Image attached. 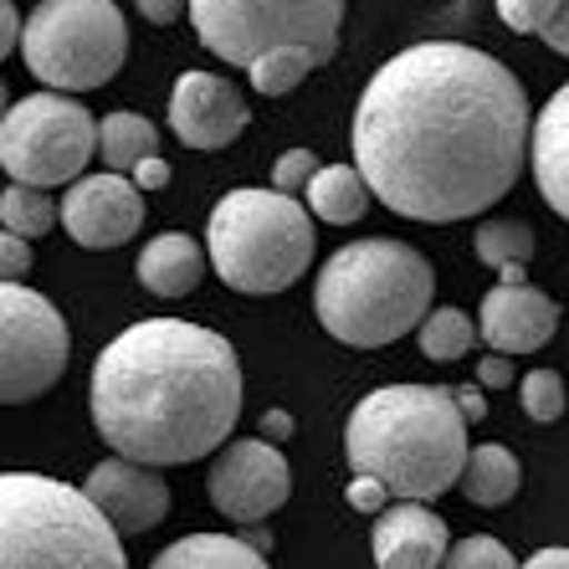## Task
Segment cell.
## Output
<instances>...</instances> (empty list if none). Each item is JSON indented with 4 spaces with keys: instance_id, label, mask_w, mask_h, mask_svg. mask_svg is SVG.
Here are the masks:
<instances>
[{
    "instance_id": "cell-24",
    "label": "cell",
    "mask_w": 569,
    "mask_h": 569,
    "mask_svg": "<svg viewBox=\"0 0 569 569\" xmlns=\"http://www.w3.org/2000/svg\"><path fill=\"white\" fill-rule=\"evenodd\" d=\"M0 221L16 237H47L57 226V200L37 186H11L0 196Z\"/></svg>"
},
{
    "instance_id": "cell-4",
    "label": "cell",
    "mask_w": 569,
    "mask_h": 569,
    "mask_svg": "<svg viewBox=\"0 0 569 569\" xmlns=\"http://www.w3.org/2000/svg\"><path fill=\"white\" fill-rule=\"evenodd\" d=\"M437 272L416 247L390 237L349 241L323 262L313 288L318 323L349 349H380L421 329Z\"/></svg>"
},
{
    "instance_id": "cell-26",
    "label": "cell",
    "mask_w": 569,
    "mask_h": 569,
    "mask_svg": "<svg viewBox=\"0 0 569 569\" xmlns=\"http://www.w3.org/2000/svg\"><path fill=\"white\" fill-rule=\"evenodd\" d=\"M313 67H318L313 52H303V47H282V52H267L262 62L247 72V78H252V88L262 98H282V93H292V88H298Z\"/></svg>"
},
{
    "instance_id": "cell-12",
    "label": "cell",
    "mask_w": 569,
    "mask_h": 569,
    "mask_svg": "<svg viewBox=\"0 0 569 569\" xmlns=\"http://www.w3.org/2000/svg\"><path fill=\"white\" fill-rule=\"evenodd\" d=\"M62 226L67 237L88 247V252L123 247L144 226V190L123 180V174H82L62 196Z\"/></svg>"
},
{
    "instance_id": "cell-29",
    "label": "cell",
    "mask_w": 569,
    "mask_h": 569,
    "mask_svg": "<svg viewBox=\"0 0 569 569\" xmlns=\"http://www.w3.org/2000/svg\"><path fill=\"white\" fill-rule=\"evenodd\" d=\"M498 16H503L513 31H533V37H543L549 21L559 16V0H498Z\"/></svg>"
},
{
    "instance_id": "cell-10",
    "label": "cell",
    "mask_w": 569,
    "mask_h": 569,
    "mask_svg": "<svg viewBox=\"0 0 569 569\" xmlns=\"http://www.w3.org/2000/svg\"><path fill=\"white\" fill-rule=\"evenodd\" d=\"M72 339L52 298L31 292L27 282H0V396L6 406L47 396L67 375Z\"/></svg>"
},
{
    "instance_id": "cell-1",
    "label": "cell",
    "mask_w": 569,
    "mask_h": 569,
    "mask_svg": "<svg viewBox=\"0 0 569 569\" xmlns=\"http://www.w3.org/2000/svg\"><path fill=\"white\" fill-rule=\"evenodd\" d=\"M533 113L523 82L462 41H421L375 72L355 108V164L411 221H467L523 174Z\"/></svg>"
},
{
    "instance_id": "cell-31",
    "label": "cell",
    "mask_w": 569,
    "mask_h": 569,
    "mask_svg": "<svg viewBox=\"0 0 569 569\" xmlns=\"http://www.w3.org/2000/svg\"><path fill=\"white\" fill-rule=\"evenodd\" d=\"M390 498H396V492L385 488L380 477H365V472H355V477H349V508H355V513H365V518H380L385 508H390Z\"/></svg>"
},
{
    "instance_id": "cell-9",
    "label": "cell",
    "mask_w": 569,
    "mask_h": 569,
    "mask_svg": "<svg viewBox=\"0 0 569 569\" xmlns=\"http://www.w3.org/2000/svg\"><path fill=\"white\" fill-rule=\"evenodd\" d=\"M103 149V123L67 93H31L6 108L0 123V164L11 186H78L88 159Z\"/></svg>"
},
{
    "instance_id": "cell-18",
    "label": "cell",
    "mask_w": 569,
    "mask_h": 569,
    "mask_svg": "<svg viewBox=\"0 0 569 569\" xmlns=\"http://www.w3.org/2000/svg\"><path fill=\"white\" fill-rule=\"evenodd\" d=\"M200 278H206V252L186 231H164L139 252V282L154 298H186L200 288Z\"/></svg>"
},
{
    "instance_id": "cell-22",
    "label": "cell",
    "mask_w": 569,
    "mask_h": 569,
    "mask_svg": "<svg viewBox=\"0 0 569 569\" xmlns=\"http://www.w3.org/2000/svg\"><path fill=\"white\" fill-rule=\"evenodd\" d=\"M154 154H159V133L144 113L119 108V113H108L103 119V164L113 174H123V170L133 174L144 159H154Z\"/></svg>"
},
{
    "instance_id": "cell-27",
    "label": "cell",
    "mask_w": 569,
    "mask_h": 569,
    "mask_svg": "<svg viewBox=\"0 0 569 569\" xmlns=\"http://www.w3.org/2000/svg\"><path fill=\"white\" fill-rule=\"evenodd\" d=\"M518 396H523V411L533 421H559L565 416V380L555 370H529L523 385H518Z\"/></svg>"
},
{
    "instance_id": "cell-8",
    "label": "cell",
    "mask_w": 569,
    "mask_h": 569,
    "mask_svg": "<svg viewBox=\"0 0 569 569\" xmlns=\"http://www.w3.org/2000/svg\"><path fill=\"white\" fill-rule=\"evenodd\" d=\"M21 57L52 93H88L123 67L129 27L113 0H41L27 21Z\"/></svg>"
},
{
    "instance_id": "cell-20",
    "label": "cell",
    "mask_w": 569,
    "mask_h": 569,
    "mask_svg": "<svg viewBox=\"0 0 569 569\" xmlns=\"http://www.w3.org/2000/svg\"><path fill=\"white\" fill-rule=\"evenodd\" d=\"M370 180L359 174V164H323V170L308 180V211L329 226H349L370 211Z\"/></svg>"
},
{
    "instance_id": "cell-19",
    "label": "cell",
    "mask_w": 569,
    "mask_h": 569,
    "mask_svg": "<svg viewBox=\"0 0 569 569\" xmlns=\"http://www.w3.org/2000/svg\"><path fill=\"white\" fill-rule=\"evenodd\" d=\"M149 569H267V555H257L241 533H186Z\"/></svg>"
},
{
    "instance_id": "cell-17",
    "label": "cell",
    "mask_w": 569,
    "mask_h": 569,
    "mask_svg": "<svg viewBox=\"0 0 569 569\" xmlns=\"http://www.w3.org/2000/svg\"><path fill=\"white\" fill-rule=\"evenodd\" d=\"M533 180H539V196L549 200V211L569 221V82L559 88L543 113L533 119Z\"/></svg>"
},
{
    "instance_id": "cell-6",
    "label": "cell",
    "mask_w": 569,
    "mask_h": 569,
    "mask_svg": "<svg viewBox=\"0 0 569 569\" xmlns=\"http://www.w3.org/2000/svg\"><path fill=\"white\" fill-rule=\"evenodd\" d=\"M211 267L237 292H282L308 272L318 231L288 190H226L206 221Z\"/></svg>"
},
{
    "instance_id": "cell-25",
    "label": "cell",
    "mask_w": 569,
    "mask_h": 569,
    "mask_svg": "<svg viewBox=\"0 0 569 569\" xmlns=\"http://www.w3.org/2000/svg\"><path fill=\"white\" fill-rule=\"evenodd\" d=\"M477 257L488 267H529V257H533V231L523 221H482L477 226Z\"/></svg>"
},
{
    "instance_id": "cell-7",
    "label": "cell",
    "mask_w": 569,
    "mask_h": 569,
    "mask_svg": "<svg viewBox=\"0 0 569 569\" xmlns=\"http://www.w3.org/2000/svg\"><path fill=\"white\" fill-rule=\"evenodd\" d=\"M190 21L206 52H216L226 67L252 72L267 52L282 47H303L323 67L339 52L345 0H190Z\"/></svg>"
},
{
    "instance_id": "cell-34",
    "label": "cell",
    "mask_w": 569,
    "mask_h": 569,
    "mask_svg": "<svg viewBox=\"0 0 569 569\" xmlns=\"http://www.w3.org/2000/svg\"><path fill=\"white\" fill-rule=\"evenodd\" d=\"M133 6H139V16L154 21V27H170V21H180V16L190 11V0H133Z\"/></svg>"
},
{
    "instance_id": "cell-21",
    "label": "cell",
    "mask_w": 569,
    "mask_h": 569,
    "mask_svg": "<svg viewBox=\"0 0 569 569\" xmlns=\"http://www.w3.org/2000/svg\"><path fill=\"white\" fill-rule=\"evenodd\" d=\"M518 488H523V467H518V457L503 447V441L472 447V462H467L462 492L472 498L477 508H498V503H508V498H513Z\"/></svg>"
},
{
    "instance_id": "cell-38",
    "label": "cell",
    "mask_w": 569,
    "mask_h": 569,
    "mask_svg": "<svg viewBox=\"0 0 569 569\" xmlns=\"http://www.w3.org/2000/svg\"><path fill=\"white\" fill-rule=\"evenodd\" d=\"M292 431H298V421H292L288 411H267V416H262V437H267V441H288Z\"/></svg>"
},
{
    "instance_id": "cell-11",
    "label": "cell",
    "mask_w": 569,
    "mask_h": 569,
    "mask_svg": "<svg viewBox=\"0 0 569 569\" xmlns=\"http://www.w3.org/2000/svg\"><path fill=\"white\" fill-rule=\"evenodd\" d=\"M211 503L231 523H262L267 513H278L292 492V467L267 437H241L226 441L211 462Z\"/></svg>"
},
{
    "instance_id": "cell-28",
    "label": "cell",
    "mask_w": 569,
    "mask_h": 569,
    "mask_svg": "<svg viewBox=\"0 0 569 569\" xmlns=\"http://www.w3.org/2000/svg\"><path fill=\"white\" fill-rule=\"evenodd\" d=\"M441 569H523L513 565V555H508L498 539H488V533H472V539L451 543V555Z\"/></svg>"
},
{
    "instance_id": "cell-41",
    "label": "cell",
    "mask_w": 569,
    "mask_h": 569,
    "mask_svg": "<svg viewBox=\"0 0 569 569\" xmlns=\"http://www.w3.org/2000/svg\"><path fill=\"white\" fill-rule=\"evenodd\" d=\"M241 539L252 543L257 555H272V533H267V529H252V523H247V529H241Z\"/></svg>"
},
{
    "instance_id": "cell-5",
    "label": "cell",
    "mask_w": 569,
    "mask_h": 569,
    "mask_svg": "<svg viewBox=\"0 0 569 569\" xmlns=\"http://www.w3.org/2000/svg\"><path fill=\"white\" fill-rule=\"evenodd\" d=\"M0 569H129V559L119 529L82 488L41 472H6Z\"/></svg>"
},
{
    "instance_id": "cell-32",
    "label": "cell",
    "mask_w": 569,
    "mask_h": 569,
    "mask_svg": "<svg viewBox=\"0 0 569 569\" xmlns=\"http://www.w3.org/2000/svg\"><path fill=\"white\" fill-rule=\"evenodd\" d=\"M27 272H31V241L16 237V231H6V237H0V278L21 282Z\"/></svg>"
},
{
    "instance_id": "cell-15",
    "label": "cell",
    "mask_w": 569,
    "mask_h": 569,
    "mask_svg": "<svg viewBox=\"0 0 569 569\" xmlns=\"http://www.w3.org/2000/svg\"><path fill=\"white\" fill-rule=\"evenodd\" d=\"M477 329L498 355H533L555 339L559 329V303L549 292L529 288V282H498V288L482 298V313H477Z\"/></svg>"
},
{
    "instance_id": "cell-39",
    "label": "cell",
    "mask_w": 569,
    "mask_h": 569,
    "mask_svg": "<svg viewBox=\"0 0 569 569\" xmlns=\"http://www.w3.org/2000/svg\"><path fill=\"white\" fill-rule=\"evenodd\" d=\"M457 406H462L467 421H482V416H488V400H482V390H472V385H462V390H457Z\"/></svg>"
},
{
    "instance_id": "cell-3",
    "label": "cell",
    "mask_w": 569,
    "mask_h": 569,
    "mask_svg": "<svg viewBox=\"0 0 569 569\" xmlns=\"http://www.w3.org/2000/svg\"><path fill=\"white\" fill-rule=\"evenodd\" d=\"M345 457L355 472L380 477L406 503H431L467 477V416L457 390L380 385L349 411Z\"/></svg>"
},
{
    "instance_id": "cell-16",
    "label": "cell",
    "mask_w": 569,
    "mask_h": 569,
    "mask_svg": "<svg viewBox=\"0 0 569 569\" xmlns=\"http://www.w3.org/2000/svg\"><path fill=\"white\" fill-rule=\"evenodd\" d=\"M451 555V533L426 503L385 508L375 518V565L380 569H441Z\"/></svg>"
},
{
    "instance_id": "cell-35",
    "label": "cell",
    "mask_w": 569,
    "mask_h": 569,
    "mask_svg": "<svg viewBox=\"0 0 569 569\" xmlns=\"http://www.w3.org/2000/svg\"><path fill=\"white\" fill-rule=\"evenodd\" d=\"M27 41V31L16 27V0H0V57H11Z\"/></svg>"
},
{
    "instance_id": "cell-37",
    "label": "cell",
    "mask_w": 569,
    "mask_h": 569,
    "mask_svg": "<svg viewBox=\"0 0 569 569\" xmlns=\"http://www.w3.org/2000/svg\"><path fill=\"white\" fill-rule=\"evenodd\" d=\"M543 41L555 47L559 57H569V0H559V16L549 21V31H543Z\"/></svg>"
},
{
    "instance_id": "cell-23",
    "label": "cell",
    "mask_w": 569,
    "mask_h": 569,
    "mask_svg": "<svg viewBox=\"0 0 569 569\" xmlns=\"http://www.w3.org/2000/svg\"><path fill=\"white\" fill-rule=\"evenodd\" d=\"M477 333L482 329H472V318H467L462 308H431L426 323L416 329V339H421L426 359H462L467 349H472Z\"/></svg>"
},
{
    "instance_id": "cell-40",
    "label": "cell",
    "mask_w": 569,
    "mask_h": 569,
    "mask_svg": "<svg viewBox=\"0 0 569 569\" xmlns=\"http://www.w3.org/2000/svg\"><path fill=\"white\" fill-rule=\"evenodd\" d=\"M523 569H569V549H539Z\"/></svg>"
},
{
    "instance_id": "cell-13",
    "label": "cell",
    "mask_w": 569,
    "mask_h": 569,
    "mask_svg": "<svg viewBox=\"0 0 569 569\" xmlns=\"http://www.w3.org/2000/svg\"><path fill=\"white\" fill-rule=\"evenodd\" d=\"M247 98L231 78L180 72L170 88V129L186 149H226L247 129Z\"/></svg>"
},
{
    "instance_id": "cell-36",
    "label": "cell",
    "mask_w": 569,
    "mask_h": 569,
    "mask_svg": "<svg viewBox=\"0 0 569 569\" xmlns=\"http://www.w3.org/2000/svg\"><path fill=\"white\" fill-rule=\"evenodd\" d=\"M133 186L139 190H164L170 186V164H164V159H144V164H139V170H133Z\"/></svg>"
},
{
    "instance_id": "cell-33",
    "label": "cell",
    "mask_w": 569,
    "mask_h": 569,
    "mask_svg": "<svg viewBox=\"0 0 569 569\" xmlns=\"http://www.w3.org/2000/svg\"><path fill=\"white\" fill-rule=\"evenodd\" d=\"M477 380L488 385V390H503V385H513V355H482L477 359Z\"/></svg>"
},
{
    "instance_id": "cell-14",
    "label": "cell",
    "mask_w": 569,
    "mask_h": 569,
    "mask_svg": "<svg viewBox=\"0 0 569 569\" xmlns=\"http://www.w3.org/2000/svg\"><path fill=\"white\" fill-rule=\"evenodd\" d=\"M82 492L108 513V523L119 533H149L170 513V482L159 477V467L129 462V457H108L88 472Z\"/></svg>"
},
{
    "instance_id": "cell-30",
    "label": "cell",
    "mask_w": 569,
    "mask_h": 569,
    "mask_svg": "<svg viewBox=\"0 0 569 569\" xmlns=\"http://www.w3.org/2000/svg\"><path fill=\"white\" fill-rule=\"evenodd\" d=\"M318 174V154L313 149H288V154L278 159V170H272V190H303L308 180Z\"/></svg>"
},
{
    "instance_id": "cell-42",
    "label": "cell",
    "mask_w": 569,
    "mask_h": 569,
    "mask_svg": "<svg viewBox=\"0 0 569 569\" xmlns=\"http://www.w3.org/2000/svg\"><path fill=\"white\" fill-rule=\"evenodd\" d=\"M498 282H529V272H523V267H503V272H498Z\"/></svg>"
},
{
    "instance_id": "cell-2",
    "label": "cell",
    "mask_w": 569,
    "mask_h": 569,
    "mask_svg": "<svg viewBox=\"0 0 569 569\" xmlns=\"http://www.w3.org/2000/svg\"><path fill=\"white\" fill-rule=\"evenodd\" d=\"M88 406L113 457L144 467L200 462L237 431V349L186 318H144L93 359Z\"/></svg>"
}]
</instances>
